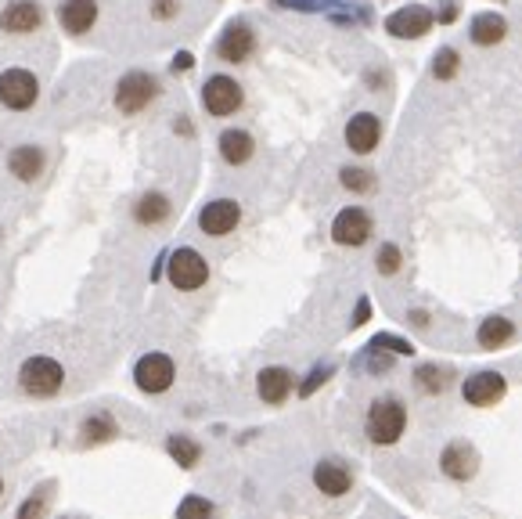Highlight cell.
Listing matches in <instances>:
<instances>
[{"mask_svg":"<svg viewBox=\"0 0 522 519\" xmlns=\"http://www.w3.org/2000/svg\"><path fill=\"white\" fill-rule=\"evenodd\" d=\"M364 429H368V440L378 444V448L396 444V440L404 437V429H407V411H404V404H400L396 397H378V401L368 408Z\"/></svg>","mask_w":522,"mask_h":519,"instance_id":"obj_1","label":"cell"},{"mask_svg":"<svg viewBox=\"0 0 522 519\" xmlns=\"http://www.w3.org/2000/svg\"><path fill=\"white\" fill-rule=\"evenodd\" d=\"M155 98H159V80H155L152 72H144V69L126 72V76L116 83V94H112V101H116V109H119L123 116L144 112Z\"/></svg>","mask_w":522,"mask_h":519,"instance_id":"obj_2","label":"cell"},{"mask_svg":"<svg viewBox=\"0 0 522 519\" xmlns=\"http://www.w3.org/2000/svg\"><path fill=\"white\" fill-rule=\"evenodd\" d=\"M61 382H65V368L54 357L36 354V357L22 361V368H18V386L29 397H54L61 390Z\"/></svg>","mask_w":522,"mask_h":519,"instance_id":"obj_3","label":"cell"},{"mask_svg":"<svg viewBox=\"0 0 522 519\" xmlns=\"http://www.w3.org/2000/svg\"><path fill=\"white\" fill-rule=\"evenodd\" d=\"M242 101H246V94H242V83H238L235 76L217 72V76H210V80L202 83V109H206L210 116H217V119L235 116V112L242 109Z\"/></svg>","mask_w":522,"mask_h":519,"instance_id":"obj_4","label":"cell"},{"mask_svg":"<svg viewBox=\"0 0 522 519\" xmlns=\"http://www.w3.org/2000/svg\"><path fill=\"white\" fill-rule=\"evenodd\" d=\"M166 274H170L173 288H181V292H195V288H202V285L210 281V263H206V257H202L199 250L184 246V250H173V253H170Z\"/></svg>","mask_w":522,"mask_h":519,"instance_id":"obj_5","label":"cell"},{"mask_svg":"<svg viewBox=\"0 0 522 519\" xmlns=\"http://www.w3.org/2000/svg\"><path fill=\"white\" fill-rule=\"evenodd\" d=\"M40 98V83L29 69H4L0 72V105L11 112H25L33 109Z\"/></svg>","mask_w":522,"mask_h":519,"instance_id":"obj_6","label":"cell"},{"mask_svg":"<svg viewBox=\"0 0 522 519\" xmlns=\"http://www.w3.org/2000/svg\"><path fill=\"white\" fill-rule=\"evenodd\" d=\"M173 379H177V368H173V361L166 357V354H144L137 364H134V382H137V390H144V393H166L170 386H173Z\"/></svg>","mask_w":522,"mask_h":519,"instance_id":"obj_7","label":"cell"},{"mask_svg":"<svg viewBox=\"0 0 522 519\" xmlns=\"http://www.w3.org/2000/svg\"><path fill=\"white\" fill-rule=\"evenodd\" d=\"M433 11L425 4H407V7H396L389 18H386V33L396 36V40H418L433 29Z\"/></svg>","mask_w":522,"mask_h":519,"instance_id":"obj_8","label":"cell"},{"mask_svg":"<svg viewBox=\"0 0 522 519\" xmlns=\"http://www.w3.org/2000/svg\"><path fill=\"white\" fill-rule=\"evenodd\" d=\"M253 51H256V29H253L249 22H242V18L231 22V25L220 33V40H217V54H220L224 61H231V65L249 61Z\"/></svg>","mask_w":522,"mask_h":519,"instance_id":"obj_9","label":"cell"},{"mask_svg":"<svg viewBox=\"0 0 522 519\" xmlns=\"http://www.w3.org/2000/svg\"><path fill=\"white\" fill-rule=\"evenodd\" d=\"M238 221H242V206H238L235 199H213V203H206L202 213H199V228H202L210 239L231 235V231L238 228Z\"/></svg>","mask_w":522,"mask_h":519,"instance_id":"obj_10","label":"cell"},{"mask_svg":"<svg viewBox=\"0 0 522 519\" xmlns=\"http://www.w3.org/2000/svg\"><path fill=\"white\" fill-rule=\"evenodd\" d=\"M331 239L339 242V246H364L368 239H371V213L368 210H360V206H346V210H339V217L331 221Z\"/></svg>","mask_w":522,"mask_h":519,"instance_id":"obj_11","label":"cell"},{"mask_svg":"<svg viewBox=\"0 0 522 519\" xmlns=\"http://www.w3.org/2000/svg\"><path fill=\"white\" fill-rule=\"evenodd\" d=\"M508 393V379L501 372H476L461 382V397L472 404V408H490L498 404L501 397Z\"/></svg>","mask_w":522,"mask_h":519,"instance_id":"obj_12","label":"cell"},{"mask_svg":"<svg viewBox=\"0 0 522 519\" xmlns=\"http://www.w3.org/2000/svg\"><path fill=\"white\" fill-rule=\"evenodd\" d=\"M382 141V119L375 112H357L350 123H346V148L357 152V156H368L375 152Z\"/></svg>","mask_w":522,"mask_h":519,"instance_id":"obj_13","label":"cell"},{"mask_svg":"<svg viewBox=\"0 0 522 519\" xmlns=\"http://www.w3.org/2000/svg\"><path fill=\"white\" fill-rule=\"evenodd\" d=\"M40 22H43V11H40L36 0H14V4H7V7L0 11V29H4V33H14V36L36 33Z\"/></svg>","mask_w":522,"mask_h":519,"instance_id":"obj_14","label":"cell"},{"mask_svg":"<svg viewBox=\"0 0 522 519\" xmlns=\"http://www.w3.org/2000/svg\"><path fill=\"white\" fill-rule=\"evenodd\" d=\"M440 469H443V477H451V480H472L476 469H480V455H476L472 444L454 440V444L443 448V455H440Z\"/></svg>","mask_w":522,"mask_h":519,"instance_id":"obj_15","label":"cell"},{"mask_svg":"<svg viewBox=\"0 0 522 519\" xmlns=\"http://www.w3.org/2000/svg\"><path fill=\"white\" fill-rule=\"evenodd\" d=\"M58 22L69 36H83L94 29L98 22V0H61L58 7Z\"/></svg>","mask_w":522,"mask_h":519,"instance_id":"obj_16","label":"cell"},{"mask_svg":"<svg viewBox=\"0 0 522 519\" xmlns=\"http://www.w3.org/2000/svg\"><path fill=\"white\" fill-rule=\"evenodd\" d=\"M313 484H317L321 495L342 498V495L353 487V473H350L342 462H335V458H324V462L313 466Z\"/></svg>","mask_w":522,"mask_h":519,"instance_id":"obj_17","label":"cell"},{"mask_svg":"<svg viewBox=\"0 0 522 519\" xmlns=\"http://www.w3.org/2000/svg\"><path fill=\"white\" fill-rule=\"evenodd\" d=\"M43 166H47V156H43V148H36V145H18L11 156H7V170L18 177V181H36L40 174H43Z\"/></svg>","mask_w":522,"mask_h":519,"instance_id":"obj_18","label":"cell"},{"mask_svg":"<svg viewBox=\"0 0 522 519\" xmlns=\"http://www.w3.org/2000/svg\"><path fill=\"white\" fill-rule=\"evenodd\" d=\"M256 393H260L263 404H281L288 393H292V372L281 368V364H270L256 375Z\"/></svg>","mask_w":522,"mask_h":519,"instance_id":"obj_19","label":"cell"},{"mask_svg":"<svg viewBox=\"0 0 522 519\" xmlns=\"http://www.w3.org/2000/svg\"><path fill=\"white\" fill-rule=\"evenodd\" d=\"M253 152H256V141H253L249 130L231 127V130L220 134V156H224V163H231V166H246V163L253 159Z\"/></svg>","mask_w":522,"mask_h":519,"instance_id":"obj_20","label":"cell"},{"mask_svg":"<svg viewBox=\"0 0 522 519\" xmlns=\"http://www.w3.org/2000/svg\"><path fill=\"white\" fill-rule=\"evenodd\" d=\"M469 36H472L480 47H494V43H501V40L508 36V22H505L498 11H483V14L472 18Z\"/></svg>","mask_w":522,"mask_h":519,"instance_id":"obj_21","label":"cell"},{"mask_svg":"<svg viewBox=\"0 0 522 519\" xmlns=\"http://www.w3.org/2000/svg\"><path fill=\"white\" fill-rule=\"evenodd\" d=\"M170 217V199L163 192H144L137 203H134V221L144 224V228H155Z\"/></svg>","mask_w":522,"mask_h":519,"instance_id":"obj_22","label":"cell"},{"mask_svg":"<svg viewBox=\"0 0 522 519\" xmlns=\"http://www.w3.org/2000/svg\"><path fill=\"white\" fill-rule=\"evenodd\" d=\"M512 335H516V325H512L508 317H501V314L487 317V321L480 325V332H476V339H480V346H483V350H501V346H505Z\"/></svg>","mask_w":522,"mask_h":519,"instance_id":"obj_23","label":"cell"},{"mask_svg":"<svg viewBox=\"0 0 522 519\" xmlns=\"http://www.w3.org/2000/svg\"><path fill=\"white\" fill-rule=\"evenodd\" d=\"M79 433H83V444H105V440L116 437V419L105 415V411H98V415H90V419L83 422Z\"/></svg>","mask_w":522,"mask_h":519,"instance_id":"obj_24","label":"cell"},{"mask_svg":"<svg viewBox=\"0 0 522 519\" xmlns=\"http://www.w3.org/2000/svg\"><path fill=\"white\" fill-rule=\"evenodd\" d=\"M415 382H418L425 393H443V390L451 386V372L440 368V364H422V368L415 372Z\"/></svg>","mask_w":522,"mask_h":519,"instance_id":"obj_25","label":"cell"},{"mask_svg":"<svg viewBox=\"0 0 522 519\" xmlns=\"http://www.w3.org/2000/svg\"><path fill=\"white\" fill-rule=\"evenodd\" d=\"M166 451H170V458H173L177 466H184V469H191V466L202 458V448H199L195 440H188V437H170V440H166Z\"/></svg>","mask_w":522,"mask_h":519,"instance_id":"obj_26","label":"cell"},{"mask_svg":"<svg viewBox=\"0 0 522 519\" xmlns=\"http://www.w3.org/2000/svg\"><path fill=\"white\" fill-rule=\"evenodd\" d=\"M458 65H461V58H458L454 47H440V51L433 54V76H436V80H454V76H458Z\"/></svg>","mask_w":522,"mask_h":519,"instance_id":"obj_27","label":"cell"},{"mask_svg":"<svg viewBox=\"0 0 522 519\" xmlns=\"http://www.w3.org/2000/svg\"><path fill=\"white\" fill-rule=\"evenodd\" d=\"M213 516H217L213 502H206V498H199V495H188V498L177 505V519H213Z\"/></svg>","mask_w":522,"mask_h":519,"instance_id":"obj_28","label":"cell"},{"mask_svg":"<svg viewBox=\"0 0 522 519\" xmlns=\"http://www.w3.org/2000/svg\"><path fill=\"white\" fill-rule=\"evenodd\" d=\"M368 346H378V350H386V354H393V357H411V354H415V346H411L404 335H393V332H378Z\"/></svg>","mask_w":522,"mask_h":519,"instance_id":"obj_29","label":"cell"},{"mask_svg":"<svg viewBox=\"0 0 522 519\" xmlns=\"http://www.w3.org/2000/svg\"><path fill=\"white\" fill-rule=\"evenodd\" d=\"M357 364L368 368V372H375V375H382V372L393 368V354H386V350H378V346H364V354L357 357Z\"/></svg>","mask_w":522,"mask_h":519,"instance_id":"obj_30","label":"cell"},{"mask_svg":"<svg viewBox=\"0 0 522 519\" xmlns=\"http://www.w3.org/2000/svg\"><path fill=\"white\" fill-rule=\"evenodd\" d=\"M47 491H51V487H36V491L18 505V519H47Z\"/></svg>","mask_w":522,"mask_h":519,"instance_id":"obj_31","label":"cell"},{"mask_svg":"<svg viewBox=\"0 0 522 519\" xmlns=\"http://www.w3.org/2000/svg\"><path fill=\"white\" fill-rule=\"evenodd\" d=\"M339 181H342V188H350V192H371V188H375V177H371L368 170H357V166H342V170H339Z\"/></svg>","mask_w":522,"mask_h":519,"instance_id":"obj_32","label":"cell"},{"mask_svg":"<svg viewBox=\"0 0 522 519\" xmlns=\"http://www.w3.org/2000/svg\"><path fill=\"white\" fill-rule=\"evenodd\" d=\"M331 372H335L331 364H317V368H313V372H310V375L299 382V397H310V393H317V390H321V386L331 379Z\"/></svg>","mask_w":522,"mask_h":519,"instance_id":"obj_33","label":"cell"},{"mask_svg":"<svg viewBox=\"0 0 522 519\" xmlns=\"http://www.w3.org/2000/svg\"><path fill=\"white\" fill-rule=\"evenodd\" d=\"M375 267H378V274H396V270H400V250H396L393 242L378 246V257H375Z\"/></svg>","mask_w":522,"mask_h":519,"instance_id":"obj_34","label":"cell"},{"mask_svg":"<svg viewBox=\"0 0 522 519\" xmlns=\"http://www.w3.org/2000/svg\"><path fill=\"white\" fill-rule=\"evenodd\" d=\"M288 11H331V7H342V0H274Z\"/></svg>","mask_w":522,"mask_h":519,"instance_id":"obj_35","label":"cell"},{"mask_svg":"<svg viewBox=\"0 0 522 519\" xmlns=\"http://www.w3.org/2000/svg\"><path fill=\"white\" fill-rule=\"evenodd\" d=\"M155 18H177V0H152Z\"/></svg>","mask_w":522,"mask_h":519,"instance_id":"obj_36","label":"cell"},{"mask_svg":"<svg viewBox=\"0 0 522 519\" xmlns=\"http://www.w3.org/2000/svg\"><path fill=\"white\" fill-rule=\"evenodd\" d=\"M368 317H371V299H368V296H360V303H357V310H353V328L368 325Z\"/></svg>","mask_w":522,"mask_h":519,"instance_id":"obj_37","label":"cell"},{"mask_svg":"<svg viewBox=\"0 0 522 519\" xmlns=\"http://www.w3.org/2000/svg\"><path fill=\"white\" fill-rule=\"evenodd\" d=\"M191 65H195V54H191V51H181V54H173V69H177V72H188Z\"/></svg>","mask_w":522,"mask_h":519,"instance_id":"obj_38","label":"cell"},{"mask_svg":"<svg viewBox=\"0 0 522 519\" xmlns=\"http://www.w3.org/2000/svg\"><path fill=\"white\" fill-rule=\"evenodd\" d=\"M0 495H4V480H0Z\"/></svg>","mask_w":522,"mask_h":519,"instance_id":"obj_39","label":"cell"},{"mask_svg":"<svg viewBox=\"0 0 522 519\" xmlns=\"http://www.w3.org/2000/svg\"><path fill=\"white\" fill-rule=\"evenodd\" d=\"M498 4H505V0H498Z\"/></svg>","mask_w":522,"mask_h":519,"instance_id":"obj_40","label":"cell"},{"mask_svg":"<svg viewBox=\"0 0 522 519\" xmlns=\"http://www.w3.org/2000/svg\"><path fill=\"white\" fill-rule=\"evenodd\" d=\"M69 519H72V516H69Z\"/></svg>","mask_w":522,"mask_h":519,"instance_id":"obj_41","label":"cell"}]
</instances>
